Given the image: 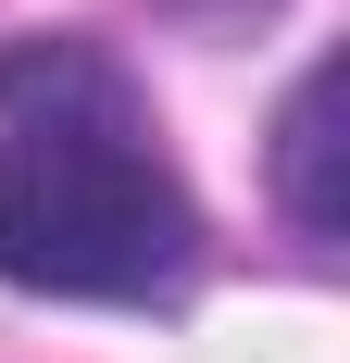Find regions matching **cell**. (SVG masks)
Listing matches in <instances>:
<instances>
[{
	"instance_id": "obj_1",
	"label": "cell",
	"mask_w": 350,
	"mask_h": 363,
	"mask_svg": "<svg viewBox=\"0 0 350 363\" xmlns=\"http://www.w3.org/2000/svg\"><path fill=\"white\" fill-rule=\"evenodd\" d=\"M201 213L150 150L138 88L88 38L0 50V276L63 301H175Z\"/></svg>"
},
{
	"instance_id": "obj_2",
	"label": "cell",
	"mask_w": 350,
	"mask_h": 363,
	"mask_svg": "<svg viewBox=\"0 0 350 363\" xmlns=\"http://www.w3.org/2000/svg\"><path fill=\"white\" fill-rule=\"evenodd\" d=\"M276 188H288V213H300V238H313V251H338V238H350V213H338V63H313L300 88H288Z\"/></svg>"
}]
</instances>
